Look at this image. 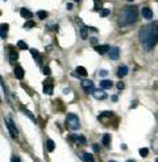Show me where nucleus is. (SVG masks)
Instances as JSON below:
<instances>
[{
  "label": "nucleus",
  "mask_w": 158,
  "mask_h": 162,
  "mask_svg": "<svg viewBox=\"0 0 158 162\" xmlns=\"http://www.w3.org/2000/svg\"><path fill=\"white\" fill-rule=\"evenodd\" d=\"M138 38L145 50H152L158 41V23H153V24L142 27L138 32Z\"/></svg>",
  "instance_id": "obj_1"
},
{
  "label": "nucleus",
  "mask_w": 158,
  "mask_h": 162,
  "mask_svg": "<svg viewBox=\"0 0 158 162\" xmlns=\"http://www.w3.org/2000/svg\"><path fill=\"white\" fill-rule=\"evenodd\" d=\"M118 19H120L118 20L120 27H126V25L133 24L137 20V7H125L120 12V17Z\"/></svg>",
  "instance_id": "obj_2"
},
{
  "label": "nucleus",
  "mask_w": 158,
  "mask_h": 162,
  "mask_svg": "<svg viewBox=\"0 0 158 162\" xmlns=\"http://www.w3.org/2000/svg\"><path fill=\"white\" fill-rule=\"evenodd\" d=\"M66 127L70 130H78L80 127V121H79V117L75 113H68L66 116Z\"/></svg>",
  "instance_id": "obj_3"
},
{
  "label": "nucleus",
  "mask_w": 158,
  "mask_h": 162,
  "mask_svg": "<svg viewBox=\"0 0 158 162\" xmlns=\"http://www.w3.org/2000/svg\"><path fill=\"white\" fill-rule=\"evenodd\" d=\"M5 124H7V128H8V130H9V133H11V136H12L13 138H16L18 136V130H17V128H16V125L13 124V121L11 119H5Z\"/></svg>",
  "instance_id": "obj_4"
},
{
  "label": "nucleus",
  "mask_w": 158,
  "mask_h": 162,
  "mask_svg": "<svg viewBox=\"0 0 158 162\" xmlns=\"http://www.w3.org/2000/svg\"><path fill=\"white\" fill-rule=\"evenodd\" d=\"M82 85V88H83L84 91H86L87 94H94L95 91V88H94V83H92V80H88V79H84L83 82L80 83Z\"/></svg>",
  "instance_id": "obj_5"
},
{
  "label": "nucleus",
  "mask_w": 158,
  "mask_h": 162,
  "mask_svg": "<svg viewBox=\"0 0 158 162\" xmlns=\"http://www.w3.org/2000/svg\"><path fill=\"white\" fill-rule=\"evenodd\" d=\"M44 92L46 95H53V92H54V85H53L51 79H47L44 82Z\"/></svg>",
  "instance_id": "obj_6"
},
{
  "label": "nucleus",
  "mask_w": 158,
  "mask_h": 162,
  "mask_svg": "<svg viewBox=\"0 0 158 162\" xmlns=\"http://www.w3.org/2000/svg\"><path fill=\"white\" fill-rule=\"evenodd\" d=\"M118 57H120V49H118L117 46L111 48V50H109V58L113 59V61H116V59H118Z\"/></svg>",
  "instance_id": "obj_7"
},
{
  "label": "nucleus",
  "mask_w": 158,
  "mask_h": 162,
  "mask_svg": "<svg viewBox=\"0 0 158 162\" xmlns=\"http://www.w3.org/2000/svg\"><path fill=\"white\" fill-rule=\"evenodd\" d=\"M141 13H142V17L146 20H152L153 19V11L149 8V7H144L141 9Z\"/></svg>",
  "instance_id": "obj_8"
},
{
  "label": "nucleus",
  "mask_w": 158,
  "mask_h": 162,
  "mask_svg": "<svg viewBox=\"0 0 158 162\" xmlns=\"http://www.w3.org/2000/svg\"><path fill=\"white\" fill-rule=\"evenodd\" d=\"M92 95H94V98L97 99V100H104V99L107 98V94L104 92V90H96Z\"/></svg>",
  "instance_id": "obj_9"
},
{
  "label": "nucleus",
  "mask_w": 158,
  "mask_h": 162,
  "mask_svg": "<svg viewBox=\"0 0 158 162\" xmlns=\"http://www.w3.org/2000/svg\"><path fill=\"white\" fill-rule=\"evenodd\" d=\"M95 50L99 54H105L108 50H111V48L108 45H96L95 46Z\"/></svg>",
  "instance_id": "obj_10"
},
{
  "label": "nucleus",
  "mask_w": 158,
  "mask_h": 162,
  "mask_svg": "<svg viewBox=\"0 0 158 162\" xmlns=\"http://www.w3.org/2000/svg\"><path fill=\"white\" fill-rule=\"evenodd\" d=\"M20 15H21V17H24V19H26V20H30L32 17H33V13H32L30 11H28L26 8H21Z\"/></svg>",
  "instance_id": "obj_11"
},
{
  "label": "nucleus",
  "mask_w": 158,
  "mask_h": 162,
  "mask_svg": "<svg viewBox=\"0 0 158 162\" xmlns=\"http://www.w3.org/2000/svg\"><path fill=\"white\" fill-rule=\"evenodd\" d=\"M1 29H0V37H1V40H5V37H7V33H8V28H9V25L5 23V24H1Z\"/></svg>",
  "instance_id": "obj_12"
},
{
  "label": "nucleus",
  "mask_w": 158,
  "mask_h": 162,
  "mask_svg": "<svg viewBox=\"0 0 158 162\" xmlns=\"http://www.w3.org/2000/svg\"><path fill=\"white\" fill-rule=\"evenodd\" d=\"M126 74H128V67L126 66H120L117 69V77L118 78H124Z\"/></svg>",
  "instance_id": "obj_13"
},
{
  "label": "nucleus",
  "mask_w": 158,
  "mask_h": 162,
  "mask_svg": "<svg viewBox=\"0 0 158 162\" xmlns=\"http://www.w3.org/2000/svg\"><path fill=\"white\" fill-rule=\"evenodd\" d=\"M15 77L17 78V79H23L24 78V70L21 66H16L15 67Z\"/></svg>",
  "instance_id": "obj_14"
},
{
  "label": "nucleus",
  "mask_w": 158,
  "mask_h": 162,
  "mask_svg": "<svg viewBox=\"0 0 158 162\" xmlns=\"http://www.w3.org/2000/svg\"><path fill=\"white\" fill-rule=\"evenodd\" d=\"M111 87H112V82H111V80L104 79L100 82V88H102V90H108V88H111Z\"/></svg>",
  "instance_id": "obj_15"
},
{
  "label": "nucleus",
  "mask_w": 158,
  "mask_h": 162,
  "mask_svg": "<svg viewBox=\"0 0 158 162\" xmlns=\"http://www.w3.org/2000/svg\"><path fill=\"white\" fill-rule=\"evenodd\" d=\"M71 140L73 141H76V142H80V144H86V138L83 137L82 135H73L71 136Z\"/></svg>",
  "instance_id": "obj_16"
},
{
  "label": "nucleus",
  "mask_w": 158,
  "mask_h": 162,
  "mask_svg": "<svg viewBox=\"0 0 158 162\" xmlns=\"http://www.w3.org/2000/svg\"><path fill=\"white\" fill-rule=\"evenodd\" d=\"M46 149H47V151H54V149H55V144H54V141L53 140H50V138H47L46 140Z\"/></svg>",
  "instance_id": "obj_17"
},
{
  "label": "nucleus",
  "mask_w": 158,
  "mask_h": 162,
  "mask_svg": "<svg viewBox=\"0 0 158 162\" xmlns=\"http://www.w3.org/2000/svg\"><path fill=\"white\" fill-rule=\"evenodd\" d=\"M102 142H103V145H104L105 148H108V146H109V144H111V135L105 133V135L103 136V138H102Z\"/></svg>",
  "instance_id": "obj_18"
},
{
  "label": "nucleus",
  "mask_w": 158,
  "mask_h": 162,
  "mask_svg": "<svg viewBox=\"0 0 158 162\" xmlns=\"http://www.w3.org/2000/svg\"><path fill=\"white\" fill-rule=\"evenodd\" d=\"M82 158H83L84 162H95L94 156H92L91 153H83L82 154Z\"/></svg>",
  "instance_id": "obj_19"
},
{
  "label": "nucleus",
  "mask_w": 158,
  "mask_h": 162,
  "mask_svg": "<svg viewBox=\"0 0 158 162\" xmlns=\"http://www.w3.org/2000/svg\"><path fill=\"white\" fill-rule=\"evenodd\" d=\"M75 71H76V74L80 75V77H87V70L84 69L83 66H78Z\"/></svg>",
  "instance_id": "obj_20"
},
{
  "label": "nucleus",
  "mask_w": 158,
  "mask_h": 162,
  "mask_svg": "<svg viewBox=\"0 0 158 162\" xmlns=\"http://www.w3.org/2000/svg\"><path fill=\"white\" fill-rule=\"evenodd\" d=\"M18 58V54L16 53L15 50H11L9 51V62L11 63H15V61Z\"/></svg>",
  "instance_id": "obj_21"
},
{
  "label": "nucleus",
  "mask_w": 158,
  "mask_h": 162,
  "mask_svg": "<svg viewBox=\"0 0 158 162\" xmlns=\"http://www.w3.org/2000/svg\"><path fill=\"white\" fill-rule=\"evenodd\" d=\"M21 109H23V111H24V113H25L26 116H28L29 119L32 120V121H36V117H34L33 115H32V112H30V111H28V109H26V108H25V107H24V106H21Z\"/></svg>",
  "instance_id": "obj_22"
},
{
  "label": "nucleus",
  "mask_w": 158,
  "mask_h": 162,
  "mask_svg": "<svg viewBox=\"0 0 158 162\" xmlns=\"http://www.w3.org/2000/svg\"><path fill=\"white\" fill-rule=\"evenodd\" d=\"M87 32H88V28L83 25V27L80 28V37L83 38V40H87Z\"/></svg>",
  "instance_id": "obj_23"
},
{
  "label": "nucleus",
  "mask_w": 158,
  "mask_h": 162,
  "mask_svg": "<svg viewBox=\"0 0 158 162\" xmlns=\"http://www.w3.org/2000/svg\"><path fill=\"white\" fill-rule=\"evenodd\" d=\"M94 9L95 11H102V1H100V0H94Z\"/></svg>",
  "instance_id": "obj_24"
},
{
  "label": "nucleus",
  "mask_w": 158,
  "mask_h": 162,
  "mask_svg": "<svg viewBox=\"0 0 158 162\" xmlns=\"http://www.w3.org/2000/svg\"><path fill=\"white\" fill-rule=\"evenodd\" d=\"M34 27H36V23H34L33 20H28V21L24 24V28H25V29H30V28H34Z\"/></svg>",
  "instance_id": "obj_25"
},
{
  "label": "nucleus",
  "mask_w": 158,
  "mask_h": 162,
  "mask_svg": "<svg viewBox=\"0 0 158 162\" xmlns=\"http://www.w3.org/2000/svg\"><path fill=\"white\" fill-rule=\"evenodd\" d=\"M37 16H38L40 20H45V19H47V12L46 11H38L37 12Z\"/></svg>",
  "instance_id": "obj_26"
},
{
  "label": "nucleus",
  "mask_w": 158,
  "mask_h": 162,
  "mask_svg": "<svg viewBox=\"0 0 158 162\" xmlns=\"http://www.w3.org/2000/svg\"><path fill=\"white\" fill-rule=\"evenodd\" d=\"M113 115V112H111V111H104V112H102V113L99 115V119H103V117H111Z\"/></svg>",
  "instance_id": "obj_27"
},
{
  "label": "nucleus",
  "mask_w": 158,
  "mask_h": 162,
  "mask_svg": "<svg viewBox=\"0 0 158 162\" xmlns=\"http://www.w3.org/2000/svg\"><path fill=\"white\" fill-rule=\"evenodd\" d=\"M17 46H18L20 49H23V50H26V49H28V44L24 42V41H18V42H17Z\"/></svg>",
  "instance_id": "obj_28"
},
{
  "label": "nucleus",
  "mask_w": 158,
  "mask_h": 162,
  "mask_svg": "<svg viewBox=\"0 0 158 162\" xmlns=\"http://www.w3.org/2000/svg\"><path fill=\"white\" fill-rule=\"evenodd\" d=\"M140 154H141V157H147V154H149V149H147V148H141V149H140Z\"/></svg>",
  "instance_id": "obj_29"
},
{
  "label": "nucleus",
  "mask_w": 158,
  "mask_h": 162,
  "mask_svg": "<svg viewBox=\"0 0 158 162\" xmlns=\"http://www.w3.org/2000/svg\"><path fill=\"white\" fill-rule=\"evenodd\" d=\"M109 13H111V11H109V9H107V8H103L102 11H100V16H102V17L108 16Z\"/></svg>",
  "instance_id": "obj_30"
},
{
  "label": "nucleus",
  "mask_w": 158,
  "mask_h": 162,
  "mask_svg": "<svg viewBox=\"0 0 158 162\" xmlns=\"http://www.w3.org/2000/svg\"><path fill=\"white\" fill-rule=\"evenodd\" d=\"M30 54H32V56L34 57V58H36V57H38V56H40V53H38V51H37V50H36V49H30Z\"/></svg>",
  "instance_id": "obj_31"
},
{
  "label": "nucleus",
  "mask_w": 158,
  "mask_h": 162,
  "mask_svg": "<svg viewBox=\"0 0 158 162\" xmlns=\"http://www.w3.org/2000/svg\"><path fill=\"white\" fill-rule=\"evenodd\" d=\"M36 62H37V65H38V66H42V57L41 56L36 57Z\"/></svg>",
  "instance_id": "obj_32"
},
{
  "label": "nucleus",
  "mask_w": 158,
  "mask_h": 162,
  "mask_svg": "<svg viewBox=\"0 0 158 162\" xmlns=\"http://www.w3.org/2000/svg\"><path fill=\"white\" fill-rule=\"evenodd\" d=\"M44 73L45 75H50V73H51V70H50V67H44Z\"/></svg>",
  "instance_id": "obj_33"
},
{
  "label": "nucleus",
  "mask_w": 158,
  "mask_h": 162,
  "mask_svg": "<svg viewBox=\"0 0 158 162\" xmlns=\"http://www.w3.org/2000/svg\"><path fill=\"white\" fill-rule=\"evenodd\" d=\"M99 75H100V77H107V75H108V71H107V70H100V71H99Z\"/></svg>",
  "instance_id": "obj_34"
},
{
  "label": "nucleus",
  "mask_w": 158,
  "mask_h": 162,
  "mask_svg": "<svg viewBox=\"0 0 158 162\" xmlns=\"http://www.w3.org/2000/svg\"><path fill=\"white\" fill-rule=\"evenodd\" d=\"M11 162H21V159L18 158V157H16V156H13L12 158H11Z\"/></svg>",
  "instance_id": "obj_35"
},
{
  "label": "nucleus",
  "mask_w": 158,
  "mask_h": 162,
  "mask_svg": "<svg viewBox=\"0 0 158 162\" xmlns=\"http://www.w3.org/2000/svg\"><path fill=\"white\" fill-rule=\"evenodd\" d=\"M92 149H94V151H99L100 150V148H99V145H97V144H94V145H92Z\"/></svg>",
  "instance_id": "obj_36"
},
{
  "label": "nucleus",
  "mask_w": 158,
  "mask_h": 162,
  "mask_svg": "<svg viewBox=\"0 0 158 162\" xmlns=\"http://www.w3.org/2000/svg\"><path fill=\"white\" fill-rule=\"evenodd\" d=\"M124 88V83L123 82H118L117 83V90H123Z\"/></svg>",
  "instance_id": "obj_37"
},
{
  "label": "nucleus",
  "mask_w": 158,
  "mask_h": 162,
  "mask_svg": "<svg viewBox=\"0 0 158 162\" xmlns=\"http://www.w3.org/2000/svg\"><path fill=\"white\" fill-rule=\"evenodd\" d=\"M90 41H91V44H94V45H96V42H97V38H96V37H92V38H90Z\"/></svg>",
  "instance_id": "obj_38"
},
{
  "label": "nucleus",
  "mask_w": 158,
  "mask_h": 162,
  "mask_svg": "<svg viewBox=\"0 0 158 162\" xmlns=\"http://www.w3.org/2000/svg\"><path fill=\"white\" fill-rule=\"evenodd\" d=\"M66 8H67L68 11H71V9H73V4H71V3H67V4H66Z\"/></svg>",
  "instance_id": "obj_39"
},
{
  "label": "nucleus",
  "mask_w": 158,
  "mask_h": 162,
  "mask_svg": "<svg viewBox=\"0 0 158 162\" xmlns=\"http://www.w3.org/2000/svg\"><path fill=\"white\" fill-rule=\"evenodd\" d=\"M137 106V101H133V104H130V108H134Z\"/></svg>",
  "instance_id": "obj_40"
},
{
  "label": "nucleus",
  "mask_w": 158,
  "mask_h": 162,
  "mask_svg": "<svg viewBox=\"0 0 158 162\" xmlns=\"http://www.w3.org/2000/svg\"><path fill=\"white\" fill-rule=\"evenodd\" d=\"M112 100H113V101H116V100H117V96L113 95V96H112Z\"/></svg>",
  "instance_id": "obj_41"
},
{
  "label": "nucleus",
  "mask_w": 158,
  "mask_h": 162,
  "mask_svg": "<svg viewBox=\"0 0 158 162\" xmlns=\"http://www.w3.org/2000/svg\"><path fill=\"white\" fill-rule=\"evenodd\" d=\"M126 162H136V161H133V159H128Z\"/></svg>",
  "instance_id": "obj_42"
},
{
  "label": "nucleus",
  "mask_w": 158,
  "mask_h": 162,
  "mask_svg": "<svg viewBox=\"0 0 158 162\" xmlns=\"http://www.w3.org/2000/svg\"><path fill=\"white\" fill-rule=\"evenodd\" d=\"M126 1H133V0H126Z\"/></svg>",
  "instance_id": "obj_43"
},
{
  "label": "nucleus",
  "mask_w": 158,
  "mask_h": 162,
  "mask_svg": "<svg viewBox=\"0 0 158 162\" xmlns=\"http://www.w3.org/2000/svg\"><path fill=\"white\" fill-rule=\"evenodd\" d=\"M108 162H116V161H108Z\"/></svg>",
  "instance_id": "obj_44"
},
{
  "label": "nucleus",
  "mask_w": 158,
  "mask_h": 162,
  "mask_svg": "<svg viewBox=\"0 0 158 162\" xmlns=\"http://www.w3.org/2000/svg\"><path fill=\"white\" fill-rule=\"evenodd\" d=\"M155 162H158V158H157V159H155Z\"/></svg>",
  "instance_id": "obj_45"
},
{
  "label": "nucleus",
  "mask_w": 158,
  "mask_h": 162,
  "mask_svg": "<svg viewBox=\"0 0 158 162\" xmlns=\"http://www.w3.org/2000/svg\"><path fill=\"white\" fill-rule=\"evenodd\" d=\"M75 1H80V0H75Z\"/></svg>",
  "instance_id": "obj_46"
}]
</instances>
